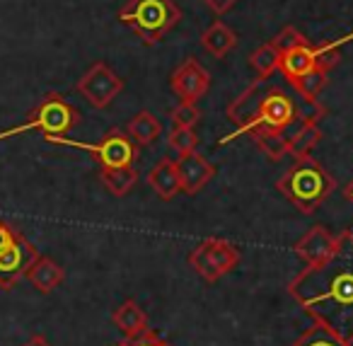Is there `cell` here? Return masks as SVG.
I'll return each mask as SVG.
<instances>
[{
	"label": "cell",
	"instance_id": "ba28073f",
	"mask_svg": "<svg viewBox=\"0 0 353 346\" xmlns=\"http://www.w3.org/2000/svg\"><path fill=\"white\" fill-rule=\"evenodd\" d=\"M75 90H78L94 109H107L109 104L121 95L123 78H119L104 61H97V64H92L85 70L83 78L75 85Z\"/></svg>",
	"mask_w": 353,
	"mask_h": 346
},
{
	"label": "cell",
	"instance_id": "ac0fdd59",
	"mask_svg": "<svg viewBox=\"0 0 353 346\" xmlns=\"http://www.w3.org/2000/svg\"><path fill=\"white\" fill-rule=\"evenodd\" d=\"M126 133L138 148H148L162 136V124L155 114L148 112V109H143V112H138L136 117L128 122Z\"/></svg>",
	"mask_w": 353,
	"mask_h": 346
},
{
	"label": "cell",
	"instance_id": "30bf717a",
	"mask_svg": "<svg viewBox=\"0 0 353 346\" xmlns=\"http://www.w3.org/2000/svg\"><path fill=\"white\" fill-rule=\"evenodd\" d=\"M39 249L20 233V238L10 244L8 249L0 252V288L10 291L20 278H25L27 269L34 264V259L39 257Z\"/></svg>",
	"mask_w": 353,
	"mask_h": 346
},
{
	"label": "cell",
	"instance_id": "f1b7e54d",
	"mask_svg": "<svg viewBox=\"0 0 353 346\" xmlns=\"http://www.w3.org/2000/svg\"><path fill=\"white\" fill-rule=\"evenodd\" d=\"M17 238H20V230L12 228L8 220H0V252L10 247V244L15 242Z\"/></svg>",
	"mask_w": 353,
	"mask_h": 346
},
{
	"label": "cell",
	"instance_id": "6da1fadb",
	"mask_svg": "<svg viewBox=\"0 0 353 346\" xmlns=\"http://www.w3.org/2000/svg\"><path fill=\"white\" fill-rule=\"evenodd\" d=\"M288 293L314 322L353 344V233H339L334 252L293 276Z\"/></svg>",
	"mask_w": 353,
	"mask_h": 346
},
{
	"label": "cell",
	"instance_id": "5b68a950",
	"mask_svg": "<svg viewBox=\"0 0 353 346\" xmlns=\"http://www.w3.org/2000/svg\"><path fill=\"white\" fill-rule=\"evenodd\" d=\"M80 124V112L59 93H49L41 97V102L27 114L22 124L0 131V143L8 138L22 136L27 131H41L44 136H65Z\"/></svg>",
	"mask_w": 353,
	"mask_h": 346
},
{
	"label": "cell",
	"instance_id": "ffe728a7",
	"mask_svg": "<svg viewBox=\"0 0 353 346\" xmlns=\"http://www.w3.org/2000/svg\"><path fill=\"white\" fill-rule=\"evenodd\" d=\"M252 138L259 146V151L269 157L271 162L283 160L285 155H290L288 151V136L285 131H274V128H259V131H252Z\"/></svg>",
	"mask_w": 353,
	"mask_h": 346
},
{
	"label": "cell",
	"instance_id": "2e32d148",
	"mask_svg": "<svg viewBox=\"0 0 353 346\" xmlns=\"http://www.w3.org/2000/svg\"><path fill=\"white\" fill-rule=\"evenodd\" d=\"M285 136H288L290 157H295V160L310 157V153L314 151V146L322 141L319 126L317 124H307V122H295L293 126L285 131Z\"/></svg>",
	"mask_w": 353,
	"mask_h": 346
},
{
	"label": "cell",
	"instance_id": "44dd1931",
	"mask_svg": "<svg viewBox=\"0 0 353 346\" xmlns=\"http://www.w3.org/2000/svg\"><path fill=\"white\" fill-rule=\"evenodd\" d=\"M327 80H329V68H312L300 75V78L290 80L288 85L295 90V95L300 99H317L319 93L327 88Z\"/></svg>",
	"mask_w": 353,
	"mask_h": 346
},
{
	"label": "cell",
	"instance_id": "3957f363",
	"mask_svg": "<svg viewBox=\"0 0 353 346\" xmlns=\"http://www.w3.org/2000/svg\"><path fill=\"white\" fill-rule=\"evenodd\" d=\"M276 189L305 215H312L336 189L334 177L312 157L295 160V165L276 182Z\"/></svg>",
	"mask_w": 353,
	"mask_h": 346
},
{
	"label": "cell",
	"instance_id": "9a60e30c",
	"mask_svg": "<svg viewBox=\"0 0 353 346\" xmlns=\"http://www.w3.org/2000/svg\"><path fill=\"white\" fill-rule=\"evenodd\" d=\"M112 322L119 331H121L126 339H136V336L145 334L150 327H148V315L141 305H138L133 298L123 300L117 310L112 312Z\"/></svg>",
	"mask_w": 353,
	"mask_h": 346
},
{
	"label": "cell",
	"instance_id": "8fae6325",
	"mask_svg": "<svg viewBox=\"0 0 353 346\" xmlns=\"http://www.w3.org/2000/svg\"><path fill=\"white\" fill-rule=\"evenodd\" d=\"M339 242V235H334L329 228L324 225H312L298 242L293 244V252L303 259L305 264H319L322 259H327L334 252Z\"/></svg>",
	"mask_w": 353,
	"mask_h": 346
},
{
	"label": "cell",
	"instance_id": "603a6c76",
	"mask_svg": "<svg viewBox=\"0 0 353 346\" xmlns=\"http://www.w3.org/2000/svg\"><path fill=\"white\" fill-rule=\"evenodd\" d=\"M293 346H353V344H348V341L343 339V336H339L334 329L314 322Z\"/></svg>",
	"mask_w": 353,
	"mask_h": 346
},
{
	"label": "cell",
	"instance_id": "484cf974",
	"mask_svg": "<svg viewBox=\"0 0 353 346\" xmlns=\"http://www.w3.org/2000/svg\"><path fill=\"white\" fill-rule=\"evenodd\" d=\"M172 124L174 126H196L201 122V112H199L196 102H179L174 109H172Z\"/></svg>",
	"mask_w": 353,
	"mask_h": 346
},
{
	"label": "cell",
	"instance_id": "d6986e66",
	"mask_svg": "<svg viewBox=\"0 0 353 346\" xmlns=\"http://www.w3.org/2000/svg\"><path fill=\"white\" fill-rule=\"evenodd\" d=\"M99 182L104 184V189L112 196L121 199L128 191L136 186L138 182V172L136 167H99Z\"/></svg>",
	"mask_w": 353,
	"mask_h": 346
},
{
	"label": "cell",
	"instance_id": "277c9868",
	"mask_svg": "<svg viewBox=\"0 0 353 346\" xmlns=\"http://www.w3.org/2000/svg\"><path fill=\"white\" fill-rule=\"evenodd\" d=\"M182 20L174 0H128L119 10V22L131 27L143 46H155Z\"/></svg>",
	"mask_w": 353,
	"mask_h": 346
},
{
	"label": "cell",
	"instance_id": "9c48e42d",
	"mask_svg": "<svg viewBox=\"0 0 353 346\" xmlns=\"http://www.w3.org/2000/svg\"><path fill=\"white\" fill-rule=\"evenodd\" d=\"M170 88L179 102H199L211 90V73L194 56L182 61V66L172 73Z\"/></svg>",
	"mask_w": 353,
	"mask_h": 346
},
{
	"label": "cell",
	"instance_id": "f546056e",
	"mask_svg": "<svg viewBox=\"0 0 353 346\" xmlns=\"http://www.w3.org/2000/svg\"><path fill=\"white\" fill-rule=\"evenodd\" d=\"M201 3L208 8V10H213L218 17H221V15H225L228 10H232V8H235L237 0H201Z\"/></svg>",
	"mask_w": 353,
	"mask_h": 346
},
{
	"label": "cell",
	"instance_id": "d4e9b609",
	"mask_svg": "<svg viewBox=\"0 0 353 346\" xmlns=\"http://www.w3.org/2000/svg\"><path fill=\"white\" fill-rule=\"evenodd\" d=\"M295 112H298V122L319 124L327 117V107L319 99H295Z\"/></svg>",
	"mask_w": 353,
	"mask_h": 346
},
{
	"label": "cell",
	"instance_id": "7402d4cb",
	"mask_svg": "<svg viewBox=\"0 0 353 346\" xmlns=\"http://www.w3.org/2000/svg\"><path fill=\"white\" fill-rule=\"evenodd\" d=\"M250 66L254 68L256 80H269L271 75L279 70L281 54L276 51V46L271 44V41H266V44L256 46V49L250 54Z\"/></svg>",
	"mask_w": 353,
	"mask_h": 346
},
{
	"label": "cell",
	"instance_id": "cb8c5ba5",
	"mask_svg": "<svg viewBox=\"0 0 353 346\" xmlns=\"http://www.w3.org/2000/svg\"><path fill=\"white\" fill-rule=\"evenodd\" d=\"M167 141H170V148L176 155H189V153H194L199 146V136L192 126H172Z\"/></svg>",
	"mask_w": 353,
	"mask_h": 346
},
{
	"label": "cell",
	"instance_id": "4316f807",
	"mask_svg": "<svg viewBox=\"0 0 353 346\" xmlns=\"http://www.w3.org/2000/svg\"><path fill=\"white\" fill-rule=\"evenodd\" d=\"M271 44L276 46V51H279V54H283V51L295 49V46H303V44H310V41L305 39L303 32H298L295 27L288 25V27H283V30H281L274 39H271Z\"/></svg>",
	"mask_w": 353,
	"mask_h": 346
},
{
	"label": "cell",
	"instance_id": "e0dca14e",
	"mask_svg": "<svg viewBox=\"0 0 353 346\" xmlns=\"http://www.w3.org/2000/svg\"><path fill=\"white\" fill-rule=\"evenodd\" d=\"M201 46L213 56V59H225L237 46V35L223 20H216L201 35Z\"/></svg>",
	"mask_w": 353,
	"mask_h": 346
},
{
	"label": "cell",
	"instance_id": "d6a6232c",
	"mask_svg": "<svg viewBox=\"0 0 353 346\" xmlns=\"http://www.w3.org/2000/svg\"><path fill=\"white\" fill-rule=\"evenodd\" d=\"M167 346H170V344H167Z\"/></svg>",
	"mask_w": 353,
	"mask_h": 346
},
{
	"label": "cell",
	"instance_id": "8992f818",
	"mask_svg": "<svg viewBox=\"0 0 353 346\" xmlns=\"http://www.w3.org/2000/svg\"><path fill=\"white\" fill-rule=\"evenodd\" d=\"M44 138L46 143H54V146H65V148L90 153L99 167H131L138 157V146L128 138V133L123 128H112L97 143L73 141V138H65V136H44Z\"/></svg>",
	"mask_w": 353,
	"mask_h": 346
},
{
	"label": "cell",
	"instance_id": "83f0119b",
	"mask_svg": "<svg viewBox=\"0 0 353 346\" xmlns=\"http://www.w3.org/2000/svg\"><path fill=\"white\" fill-rule=\"evenodd\" d=\"M114 346H167V344L155 334V331L148 329L145 334L136 336V339H128V341H123V344H114Z\"/></svg>",
	"mask_w": 353,
	"mask_h": 346
},
{
	"label": "cell",
	"instance_id": "5bb4252c",
	"mask_svg": "<svg viewBox=\"0 0 353 346\" xmlns=\"http://www.w3.org/2000/svg\"><path fill=\"white\" fill-rule=\"evenodd\" d=\"M25 278L39 293L49 296V293H54L56 288H59L61 283L65 281V269L61 267L59 262H54L51 257H44V254H39V257L34 259V264L27 269Z\"/></svg>",
	"mask_w": 353,
	"mask_h": 346
},
{
	"label": "cell",
	"instance_id": "52a82bcc",
	"mask_svg": "<svg viewBox=\"0 0 353 346\" xmlns=\"http://www.w3.org/2000/svg\"><path fill=\"white\" fill-rule=\"evenodd\" d=\"M240 264V249L221 238H206L189 252V267L206 283H216Z\"/></svg>",
	"mask_w": 353,
	"mask_h": 346
},
{
	"label": "cell",
	"instance_id": "7c38bea8",
	"mask_svg": "<svg viewBox=\"0 0 353 346\" xmlns=\"http://www.w3.org/2000/svg\"><path fill=\"white\" fill-rule=\"evenodd\" d=\"M176 170H179V180H182V191L189 196L199 194L216 177V167L196 151L176 157Z\"/></svg>",
	"mask_w": 353,
	"mask_h": 346
},
{
	"label": "cell",
	"instance_id": "4dcf8cb0",
	"mask_svg": "<svg viewBox=\"0 0 353 346\" xmlns=\"http://www.w3.org/2000/svg\"><path fill=\"white\" fill-rule=\"evenodd\" d=\"M22 346H54V344H51V341L46 339L44 334H32L30 339H27Z\"/></svg>",
	"mask_w": 353,
	"mask_h": 346
},
{
	"label": "cell",
	"instance_id": "7a4b0ae2",
	"mask_svg": "<svg viewBox=\"0 0 353 346\" xmlns=\"http://www.w3.org/2000/svg\"><path fill=\"white\" fill-rule=\"evenodd\" d=\"M228 119L235 124L230 136L218 138V146H228L240 136H247L259 128H274V131H288L298 122L295 112V97L283 88L269 85V80L252 83L237 99L228 104Z\"/></svg>",
	"mask_w": 353,
	"mask_h": 346
},
{
	"label": "cell",
	"instance_id": "1f68e13d",
	"mask_svg": "<svg viewBox=\"0 0 353 346\" xmlns=\"http://www.w3.org/2000/svg\"><path fill=\"white\" fill-rule=\"evenodd\" d=\"M343 196H346V201H351V204H353V180L346 184V189H343Z\"/></svg>",
	"mask_w": 353,
	"mask_h": 346
},
{
	"label": "cell",
	"instance_id": "4fadbf2b",
	"mask_svg": "<svg viewBox=\"0 0 353 346\" xmlns=\"http://www.w3.org/2000/svg\"><path fill=\"white\" fill-rule=\"evenodd\" d=\"M148 184L152 186L160 201H172L176 194H182V180H179L176 160H172V157L157 160V165L148 172Z\"/></svg>",
	"mask_w": 353,
	"mask_h": 346
}]
</instances>
